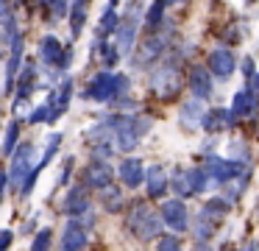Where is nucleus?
I'll list each match as a JSON object with an SVG mask.
<instances>
[{
	"label": "nucleus",
	"mask_w": 259,
	"mask_h": 251,
	"mask_svg": "<svg viewBox=\"0 0 259 251\" xmlns=\"http://www.w3.org/2000/svg\"><path fill=\"white\" fill-rule=\"evenodd\" d=\"M220 251H240V248H234V245H223Z\"/></svg>",
	"instance_id": "nucleus-44"
},
{
	"label": "nucleus",
	"mask_w": 259,
	"mask_h": 251,
	"mask_svg": "<svg viewBox=\"0 0 259 251\" xmlns=\"http://www.w3.org/2000/svg\"><path fill=\"white\" fill-rule=\"evenodd\" d=\"M256 109H259V95L253 92L251 87L237 89L234 98H231V115H234V120H237V117H251V115H256Z\"/></svg>",
	"instance_id": "nucleus-18"
},
{
	"label": "nucleus",
	"mask_w": 259,
	"mask_h": 251,
	"mask_svg": "<svg viewBox=\"0 0 259 251\" xmlns=\"http://www.w3.org/2000/svg\"><path fill=\"white\" fill-rule=\"evenodd\" d=\"M70 98H73V78H62V84H59L56 89H48V109H51V120L48 123H56L59 117L64 115V112L70 109Z\"/></svg>",
	"instance_id": "nucleus-12"
},
{
	"label": "nucleus",
	"mask_w": 259,
	"mask_h": 251,
	"mask_svg": "<svg viewBox=\"0 0 259 251\" xmlns=\"http://www.w3.org/2000/svg\"><path fill=\"white\" fill-rule=\"evenodd\" d=\"M145 190H148V198H164V193L170 190V176L164 173L162 165L145 167Z\"/></svg>",
	"instance_id": "nucleus-20"
},
{
	"label": "nucleus",
	"mask_w": 259,
	"mask_h": 251,
	"mask_svg": "<svg viewBox=\"0 0 259 251\" xmlns=\"http://www.w3.org/2000/svg\"><path fill=\"white\" fill-rule=\"evenodd\" d=\"M0 109H3V103H0Z\"/></svg>",
	"instance_id": "nucleus-48"
},
{
	"label": "nucleus",
	"mask_w": 259,
	"mask_h": 251,
	"mask_svg": "<svg viewBox=\"0 0 259 251\" xmlns=\"http://www.w3.org/2000/svg\"><path fill=\"white\" fill-rule=\"evenodd\" d=\"M90 243V226L84 221H67L59 237V251H84Z\"/></svg>",
	"instance_id": "nucleus-11"
},
{
	"label": "nucleus",
	"mask_w": 259,
	"mask_h": 251,
	"mask_svg": "<svg viewBox=\"0 0 259 251\" xmlns=\"http://www.w3.org/2000/svg\"><path fill=\"white\" fill-rule=\"evenodd\" d=\"M73 165H75V159H73V156H67V159H64V167H62V178H59V184H67L70 173H73Z\"/></svg>",
	"instance_id": "nucleus-38"
},
{
	"label": "nucleus",
	"mask_w": 259,
	"mask_h": 251,
	"mask_svg": "<svg viewBox=\"0 0 259 251\" xmlns=\"http://www.w3.org/2000/svg\"><path fill=\"white\" fill-rule=\"evenodd\" d=\"M125 229L137 240H156V237H162V218L145 201H134L128 215H125Z\"/></svg>",
	"instance_id": "nucleus-4"
},
{
	"label": "nucleus",
	"mask_w": 259,
	"mask_h": 251,
	"mask_svg": "<svg viewBox=\"0 0 259 251\" xmlns=\"http://www.w3.org/2000/svg\"><path fill=\"white\" fill-rule=\"evenodd\" d=\"M34 154H36V148H34L31 142L17 145V151L12 154V167H9V184H14V190H23L25 178H28V176H31V170L36 167Z\"/></svg>",
	"instance_id": "nucleus-6"
},
{
	"label": "nucleus",
	"mask_w": 259,
	"mask_h": 251,
	"mask_svg": "<svg viewBox=\"0 0 259 251\" xmlns=\"http://www.w3.org/2000/svg\"><path fill=\"white\" fill-rule=\"evenodd\" d=\"M112 178H114V170H112V165H109V162L90 159V165L84 167V187L106 190V187H112Z\"/></svg>",
	"instance_id": "nucleus-14"
},
{
	"label": "nucleus",
	"mask_w": 259,
	"mask_h": 251,
	"mask_svg": "<svg viewBox=\"0 0 259 251\" xmlns=\"http://www.w3.org/2000/svg\"><path fill=\"white\" fill-rule=\"evenodd\" d=\"M167 9H170V3H164V0L151 3V6H148V11H145V17H142V20H145V25L156 31V28L164 22V11H167Z\"/></svg>",
	"instance_id": "nucleus-28"
},
{
	"label": "nucleus",
	"mask_w": 259,
	"mask_h": 251,
	"mask_svg": "<svg viewBox=\"0 0 259 251\" xmlns=\"http://www.w3.org/2000/svg\"><path fill=\"white\" fill-rule=\"evenodd\" d=\"M170 39H173V37L164 33V31L148 33V37L137 45L134 56H131V67H134V70H148L151 64H156V61L164 56V50H167Z\"/></svg>",
	"instance_id": "nucleus-5"
},
{
	"label": "nucleus",
	"mask_w": 259,
	"mask_h": 251,
	"mask_svg": "<svg viewBox=\"0 0 259 251\" xmlns=\"http://www.w3.org/2000/svg\"><path fill=\"white\" fill-rule=\"evenodd\" d=\"M229 209H231V206L226 204V201L220 198V195H214V198H209L206 204H203V209H201V212H203V215H209L214 223H218V221H220V218H223Z\"/></svg>",
	"instance_id": "nucleus-30"
},
{
	"label": "nucleus",
	"mask_w": 259,
	"mask_h": 251,
	"mask_svg": "<svg viewBox=\"0 0 259 251\" xmlns=\"http://www.w3.org/2000/svg\"><path fill=\"white\" fill-rule=\"evenodd\" d=\"M6 187H9V170H0V204L6 198Z\"/></svg>",
	"instance_id": "nucleus-40"
},
{
	"label": "nucleus",
	"mask_w": 259,
	"mask_h": 251,
	"mask_svg": "<svg viewBox=\"0 0 259 251\" xmlns=\"http://www.w3.org/2000/svg\"><path fill=\"white\" fill-rule=\"evenodd\" d=\"M128 87H131L128 76H123V73L101 70V73H95V76L90 78L84 98L95 100V103H109V100H120V98H125Z\"/></svg>",
	"instance_id": "nucleus-3"
},
{
	"label": "nucleus",
	"mask_w": 259,
	"mask_h": 251,
	"mask_svg": "<svg viewBox=\"0 0 259 251\" xmlns=\"http://www.w3.org/2000/svg\"><path fill=\"white\" fill-rule=\"evenodd\" d=\"M140 11H142V6H131V14L120 17V25H117V31H114V48L120 50V56L134 50L137 25H140V20H142Z\"/></svg>",
	"instance_id": "nucleus-8"
},
{
	"label": "nucleus",
	"mask_w": 259,
	"mask_h": 251,
	"mask_svg": "<svg viewBox=\"0 0 259 251\" xmlns=\"http://www.w3.org/2000/svg\"><path fill=\"white\" fill-rule=\"evenodd\" d=\"M109 131H112V148L123 151V154H131V151L140 145V139L151 131V117L145 115H125V112H117L106 120Z\"/></svg>",
	"instance_id": "nucleus-1"
},
{
	"label": "nucleus",
	"mask_w": 259,
	"mask_h": 251,
	"mask_svg": "<svg viewBox=\"0 0 259 251\" xmlns=\"http://www.w3.org/2000/svg\"><path fill=\"white\" fill-rule=\"evenodd\" d=\"M117 176L128 190H137L140 184H145V165H142V159H137V156H125L117 165Z\"/></svg>",
	"instance_id": "nucleus-16"
},
{
	"label": "nucleus",
	"mask_w": 259,
	"mask_h": 251,
	"mask_svg": "<svg viewBox=\"0 0 259 251\" xmlns=\"http://www.w3.org/2000/svg\"><path fill=\"white\" fill-rule=\"evenodd\" d=\"M226 42H240V31H237V28L234 25H231V28H226Z\"/></svg>",
	"instance_id": "nucleus-41"
},
{
	"label": "nucleus",
	"mask_w": 259,
	"mask_h": 251,
	"mask_svg": "<svg viewBox=\"0 0 259 251\" xmlns=\"http://www.w3.org/2000/svg\"><path fill=\"white\" fill-rule=\"evenodd\" d=\"M101 204H103V209L106 212H120L123 209V204H125V193L120 187H106V190H101Z\"/></svg>",
	"instance_id": "nucleus-26"
},
{
	"label": "nucleus",
	"mask_w": 259,
	"mask_h": 251,
	"mask_svg": "<svg viewBox=\"0 0 259 251\" xmlns=\"http://www.w3.org/2000/svg\"><path fill=\"white\" fill-rule=\"evenodd\" d=\"M42 11H51V20H62L70 14V3H45Z\"/></svg>",
	"instance_id": "nucleus-35"
},
{
	"label": "nucleus",
	"mask_w": 259,
	"mask_h": 251,
	"mask_svg": "<svg viewBox=\"0 0 259 251\" xmlns=\"http://www.w3.org/2000/svg\"><path fill=\"white\" fill-rule=\"evenodd\" d=\"M14 243V232L12 229H0V251H9Z\"/></svg>",
	"instance_id": "nucleus-37"
},
{
	"label": "nucleus",
	"mask_w": 259,
	"mask_h": 251,
	"mask_svg": "<svg viewBox=\"0 0 259 251\" xmlns=\"http://www.w3.org/2000/svg\"><path fill=\"white\" fill-rule=\"evenodd\" d=\"M9 11H12V6H9V3H0V17H6Z\"/></svg>",
	"instance_id": "nucleus-43"
},
{
	"label": "nucleus",
	"mask_w": 259,
	"mask_h": 251,
	"mask_svg": "<svg viewBox=\"0 0 259 251\" xmlns=\"http://www.w3.org/2000/svg\"><path fill=\"white\" fill-rule=\"evenodd\" d=\"M245 87H251V89H253V92H256V95H259V73H253V78H251V81H248V84H245Z\"/></svg>",
	"instance_id": "nucleus-42"
},
{
	"label": "nucleus",
	"mask_w": 259,
	"mask_h": 251,
	"mask_svg": "<svg viewBox=\"0 0 259 251\" xmlns=\"http://www.w3.org/2000/svg\"><path fill=\"white\" fill-rule=\"evenodd\" d=\"M64 45L59 42V37L56 33H45V37L39 39V61L42 64H48V67H62V61H64Z\"/></svg>",
	"instance_id": "nucleus-17"
},
{
	"label": "nucleus",
	"mask_w": 259,
	"mask_h": 251,
	"mask_svg": "<svg viewBox=\"0 0 259 251\" xmlns=\"http://www.w3.org/2000/svg\"><path fill=\"white\" fill-rule=\"evenodd\" d=\"M156 251H181V240L176 234H164V237H159Z\"/></svg>",
	"instance_id": "nucleus-36"
},
{
	"label": "nucleus",
	"mask_w": 259,
	"mask_h": 251,
	"mask_svg": "<svg viewBox=\"0 0 259 251\" xmlns=\"http://www.w3.org/2000/svg\"><path fill=\"white\" fill-rule=\"evenodd\" d=\"M117 25H120L117 3H106V9H103V14H101V22H98V39L106 42V37H114Z\"/></svg>",
	"instance_id": "nucleus-22"
},
{
	"label": "nucleus",
	"mask_w": 259,
	"mask_h": 251,
	"mask_svg": "<svg viewBox=\"0 0 259 251\" xmlns=\"http://www.w3.org/2000/svg\"><path fill=\"white\" fill-rule=\"evenodd\" d=\"M248 167L245 165H237V162L231 159H223V156H214V154H206V159H203V173H206L209 184H229L234 182L237 176H242Z\"/></svg>",
	"instance_id": "nucleus-7"
},
{
	"label": "nucleus",
	"mask_w": 259,
	"mask_h": 251,
	"mask_svg": "<svg viewBox=\"0 0 259 251\" xmlns=\"http://www.w3.org/2000/svg\"><path fill=\"white\" fill-rule=\"evenodd\" d=\"M187 87H190L195 100H209L212 98V76L203 64H192L190 76H187Z\"/></svg>",
	"instance_id": "nucleus-15"
},
{
	"label": "nucleus",
	"mask_w": 259,
	"mask_h": 251,
	"mask_svg": "<svg viewBox=\"0 0 259 251\" xmlns=\"http://www.w3.org/2000/svg\"><path fill=\"white\" fill-rule=\"evenodd\" d=\"M170 187H173V193H176V195H179V201L192 198L190 170H184V167H176V170H173V176H170Z\"/></svg>",
	"instance_id": "nucleus-24"
},
{
	"label": "nucleus",
	"mask_w": 259,
	"mask_h": 251,
	"mask_svg": "<svg viewBox=\"0 0 259 251\" xmlns=\"http://www.w3.org/2000/svg\"><path fill=\"white\" fill-rule=\"evenodd\" d=\"M62 209L70 221H81V218L90 215L92 209V201H90V193H87L84 184H73V187L64 193V201H62Z\"/></svg>",
	"instance_id": "nucleus-10"
},
{
	"label": "nucleus",
	"mask_w": 259,
	"mask_h": 251,
	"mask_svg": "<svg viewBox=\"0 0 259 251\" xmlns=\"http://www.w3.org/2000/svg\"><path fill=\"white\" fill-rule=\"evenodd\" d=\"M90 53H98V56H101V61H103L106 67H114V64L120 61V50L114 48V42H109V39H106V42L95 39V45L90 48Z\"/></svg>",
	"instance_id": "nucleus-25"
},
{
	"label": "nucleus",
	"mask_w": 259,
	"mask_h": 251,
	"mask_svg": "<svg viewBox=\"0 0 259 251\" xmlns=\"http://www.w3.org/2000/svg\"><path fill=\"white\" fill-rule=\"evenodd\" d=\"M256 212H259V204H256Z\"/></svg>",
	"instance_id": "nucleus-47"
},
{
	"label": "nucleus",
	"mask_w": 259,
	"mask_h": 251,
	"mask_svg": "<svg viewBox=\"0 0 259 251\" xmlns=\"http://www.w3.org/2000/svg\"><path fill=\"white\" fill-rule=\"evenodd\" d=\"M48 120H51V109H48V103H39V106H36V109L28 115V123H31V126H39V123H48Z\"/></svg>",
	"instance_id": "nucleus-34"
},
{
	"label": "nucleus",
	"mask_w": 259,
	"mask_h": 251,
	"mask_svg": "<svg viewBox=\"0 0 259 251\" xmlns=\"http://www.w3.org/2000/svg\"><path fill=\"white\" fill-rule=\"evenodd\" d=\"M234 115H231V109H223V106H214V109H206V115H203L201 120V128L206 134H218V131H226V128L234 126Z\"/></svg>",
	"instance_id": "nucleus-19"
},
{
	"label": "nucleus",
	"mask_w": 259,
	"mask_h": 251,
	"mask_svg": "<svg viewBox=\"0 0 259 251\" xmlns=\"http://www.w3.org/2000/svg\"><path fill=\"white\" fill-rule=\"evenodd\" d=\"M229 148H231V151H229V154H231L229 159H231V162H237V165H245V167H248V162H251V154H248L245 142H242V139H234V142H231Z\"/></svg>",
	"instance_id": "nucleus-31"
},
{
	"label": "nucleus",
	"mask_w": 259,
	"mask_h": 251,
	"mask_svg": "<svg viewBox=\"0 0 259 251\" xmlns=\"http://www.w3.org/2000/svg\"><path fill=\"white\" fill-rule=\"evenodd\" d=\"M84 22H87V3H70V33H73V39L81 37V31H84Z\"/></svg>",
	"instance_id": "nucleus-27"
},
{
	"label": "nucleus",
	"mask_w": 259,
	"mask_h": 251,
	"mask_svg": "<svg viewBox=\"0 0 259 251\" xmlns=\"http://www.w3.org/2000/svg\"><path fill=\"white\" fill-rule=\"evenodd\" d=\"M251 251H259V243H251Z\"/></svg>",
	"instance_id": "nucleus-45"
},
{
	"label": "nucleus",
	"mask_w": 259,
	"mask_h": 251,
	"mask_svg": "<svg viewBox=\"0 0 259 251\" xmlns=\"http://www.w3.org/2000/svg\"><path fill=\"white\" fill-rule=\"evenodd\" d=\"M190 184H192V195H201L209 187V178L203 173V167H190Z\"/></svg>",
	"instance_id": "nucleus-32"
},
{
	"label": "nucleus",
	"mask_w": 259,
	"mask_h": 251,
	"mask_svg": "<svg viewBox=\"0 0 259 251\" xmlns=\"http://www.w3.org/2000/svg\"><path fill=\"white\" fill-rule=\"evenodd\" d=\"M181 59L184 56L181 53H173V56H164L162 64L156 67V70L151 73V92L156 95L159 100H176V95H179L181 89Z\"/></svg>",
	"instance_id": "nucleus-2"
},
{
	"label": "nucleus",
	"mask_w": 259,
	"mask_h": 251,
	"mask_svg": "<svg viewBox=\"0 0 259 251\" xmlns=\"http://www.w3.org/2000/svg\"><path fill=\"white\" fill-rule=\"evenodd\" d=\"M192 237H195V243H209V237H214V221L212 218L198 212V215L192 218Z\"/></svg>",
	"instance_id": "nucleus-23"
},
{
	"label": "nucleus",
	"mask_w": 259,
	"mask_h": 251,
	"mask_svg": "<svg viewBox=\"0 0 259 251\" xmlns=\"http://www.w3.org/2000/svg\"><path fill=\"white\" fill-rule=\"evenodd\" d=\"M242 76H245L248 81L253 78V59H251V56H245V59H242Z\"/></svg>",
	"instance_id": "nucleus-39"
},
{
	"label": "nucleus",
	"mask_w": 259,
	"mask_h": 251,
	"mask_svg": "<svg viewBox=\"0 0 259 251\" xmlns=\"http://www.w3.org/2000/svg\"><path fill=\"white\" fill-rule=\"evenodd\" d=\"M203 115H206V109H203V100H187V103H181V109H179V123L184 128H195V126H201V120H203Z\"/></svg>",
	"instance_id": "nucleus-21"
},
{
	"label": "nucleus",
	"mask_w": 259,
	"mask_h": 251,
	"mask_svg": "<svg viewBox=\"0 0 259 251\" xmlns=\"http://www.w3.org/2000/svg\"><path fill=\"white\" fill-rule=\"evenodd\" d=\"M0 53H3V37H0Z\"/></svg>",
	"instance_id": "nucleus-46"
},
{
	"label": "nucleus",
	"mask_w": 259,
	"mask_h": 251,
	"mask_svg": "<svg viewBox=\"0 0 259 251\" xmlns=\"http://www.w3.org/2000/svg\"><path fill=\"white\" fill-rule=\"evenodd\" d=\"M159 218H162V223L176 234L190 229V212H187V204L179 198H164L162 206H159Z\"/></svg>",
	"instance_id": "nucleus-9"
},
{
	"label": "nucleus",
	"mask_w": 259,
	"mask_h": 251,
	"mask_svg": "<svg viewBox=\"0 0 259 251\" xmlns=\"http://www.w3.org/2000/svg\"><path fill=\"white\" fill-rule=\"evenodd\" d=\"M51 245H53L51 229H39V232L34 234V240H31V251H51Z\"/></svg>",
	"instance_id": "nucleus-33"
},
{
	"label": "nucleus",
	"mask_w": 259,
	"mask_h": 251,
	"mask_svg": "<svg viewBox=\"0 0 259 251\" xmlns=\"http://www.w3.org/2000/svg\"><path fill=\"white\" fill-rule=\"evenodd\" d=\"M206 70H209V76H214V78H231L237 70V56L231 53L229 48H214L212 53L206 56Z\"/></svg>",
	"instance_id": "nucleus-13"
},
{
	"label": "nucleus",
	"mask_w": 259,
	"mask_h": 251,
	"mask_svg": "<svg viewBox=\"0 0 259 251\" xmlns=\"http://www.w3.org/2000/svg\"><path fill=\"white\" fill-rule=\"evenodd\" d=\"M17 139H20V120H12L6 126V134H3V145H0L3 156H12L17 151Z\"/></svg>",
	"instance_id": "nucleus-29"
}]
</instances>
